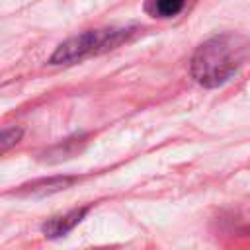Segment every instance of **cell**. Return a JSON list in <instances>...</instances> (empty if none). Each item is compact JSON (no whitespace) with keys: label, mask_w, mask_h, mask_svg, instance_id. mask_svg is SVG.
I'll use <instances>...</instances> for the list:
<instances>
[{"label":"cell","mask_w":250,"mask_h":250,"mask_svg":"<svg viewBox=\"0 0 250 250\" xmlns=\"http://www.w3.org/2000/svg\"><path fill=\"white\" fill-rule=\"evenodd\" d=\"M186 4H188V0H146L145 2V10L152 18L168 20V18H174L180 12H184Z\"/></svg>","instance_id":"277c9868"},{"label":"cell","mask_w":250,"mask_h":250,"mask_svg":"<svg viewBox=\"0 0 250 250\" xmlns=\"http://www.w3.org/2000/svg\"><path fill=\"white\" fill-rule=\"evenodd\" d=\"M248 51L250 41L240 33L213 35L195 49L189 62L191 78L205 88H217L238 72Z\"/></svg>","instance_id":"6da1fadb"},{"label":"cell","mask_w":250,"mask_h":250,"mask_svg":"<svg viewBox=\"0 0 250 250\" xmlns=\"http://www.w3.org/2000/svg\"><path fill=\"white\" fill-rule=\"evenodd\" d=\"M20 137H21V129H16V127L4 129L2 131V152H6L12 145H16L20 141Z\"/></svg>","instance_id":"8992f818"},{"label":"cell","mask_w":250,"mask_h":250,"mask_svg":"<svg viewBox=\"0 0 250 250\" xmlns=\"http://www.w3.org/2000/svg\"><path fill=\"white\" fill-rule=\"evenodd\" d=\"M74 182V178H51V180H41L29 186V193H51V191H59L64 189L66 186H70Z\"/></svg>","instance_id":"5b68a950"},{"label":"cell","mask_w":250,"mask_h":250,"mask_svg":"<svg viewBox=\"0 0 250 250\" xmlns=\"http://www.w3.org/2000/svg\"><path fill=\"white\" fill-rule=\"evenodd\" d=\"M137 29L135 27H105V29H90L80 35H74L61 43L57 51L51 55V64H72L92 55L105 53L109 49L119 47L129 41Z\"/></svg>","instance_id":"7a4b0ae2"},{"label":"cell","mask_w":250,"mask_h":250,"mask_svg":"<svg viewBox=\"0 0 250 250\" xmlns=\"http://www.w3.org/2000/svg\"><path fill=\"white\" fill-rule=\"evenodd\" d=\"M88 213V207H80V209H72L64 215H59V217H53L49 219L45 225H43V232L45 236L49 238H59V236H64L66 232H70L80 221L82 217Z\"/></svg>","instance_id":"3957f363"}]
</instances>
